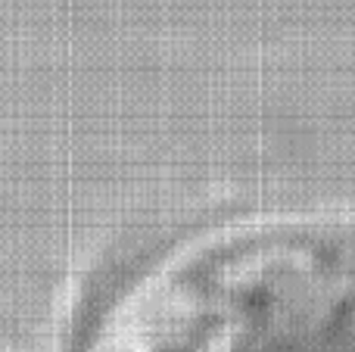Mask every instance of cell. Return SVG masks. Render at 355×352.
<instances>
[{
    "instance_id": "6da1fadb",
    "label": "cell",
    "mask_w": 355,
    "mask_h": 352,
    "mask_svg": "<svg viewBox=\"0 0 355 352\" xmlns=\"http://www.w3.org/2000/svg\"><path fill=\"white\" fill-rule=\"evenodd\" d=\"M78 352H355V215L178 237L116 281Z\"/></svg>"
}]
</instances>
